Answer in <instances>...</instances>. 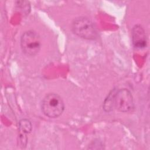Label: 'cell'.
I'll return each mask as SVG.
<instances>
[{"instance_id":"cell-7","label":"cell","mask_w":150,"mask_h":150,"mask_svg":"<svg viewBox=\"0 0 150 150\" xmlns=\"http://www.w3.org/2000/svg\"><path fill=\"white\" fill-rule=\"evenodd\" d=\"M115 90L116 89H114L112 90L104 101L103 108L105 111H111L114 108V96Z\"/></svg>"},{"instance_id":"cell-3","label":"cell","mask_w":150,"mask_h":150,"mask_svg":"<svg viewBox=\"0 0 150 150\" xmlns=\"http://www.w3.org/2000/svg\"><path fill=\"white\" fill-rule=\"evenodd\" d=\"M21 47L23 53L28 56L37 54L41 47L40 39L38 34L33 30L25 32L21 38Z\"/></svg>"},{"instance_id":"cell-6","label":"cell","mask_w":150,"mask_h":150,"mask_svg":"<svg viewBox=\"0 0 150 150\" xmlns=\"http://www.w3.org/2000/svg\"><path fill=\"white\" fill-rule=\"evenodd\" d=\"M19 129L20 132V141L24 144V141H26V134L32 131V124L30 121L28 119H22L19 123Z\"/></svg>"},{"instance_id":"cell-1","label":"cell","mask_w":150,"mask_h":150,"mask_svg":"<svg viewBox=\"0 0 150 150\" xmlns=\"http://www.w3.org/2000/svg\"><path fill=\"white\" fill-rule=\"evenodd\" d=\"M41 109L45 115L54 118L62 114L64 110V104L60 96L55 93H49L42 101Z\"/></svg>"},{"instance_id":"cell-2","label":"cell","mask_w":150,"mask_h":150,"mask_svg":"<svg viewBox=\"0 0 150 150\" xmlns=\"http://www.w3.org/2000/svg\"><path fill=\"white\" fill-rule=\"evenodd\" d=\"M71 28L73 33L81 38L94 40L97 38V31L94 23L86 17L80 16L74 19Z\"/></svg>"},{"instance_id":"cell-5","label":"cell","mask_w":150,"mask_h":150,"mask_svg":"<svg viewBox=\"0 0 150 150\" xmlns=\"http://www.w3.org/2000/svg\"><path fill=\"white\" fill-rule=\"evenodd\" d=\"M132 42L135 47L142 49L146 46L145 30L140 25H135L132 29Z\"/></svg>"},{"instance_id":"cell-4","label":"cell","mask_w":150,"mask_h":150,"mask_svg":"<svg viewBox=\"0 0 150 150\" xmlns=\"http://www.w3.org/2000/svg\"><path fill=\"white\" fill-rule=\"evenodd\" d=\"M134 107L133 97L127 88L115 90L114 96V108L122 112L131 111Z\"/></svg>"}]
</instances>
